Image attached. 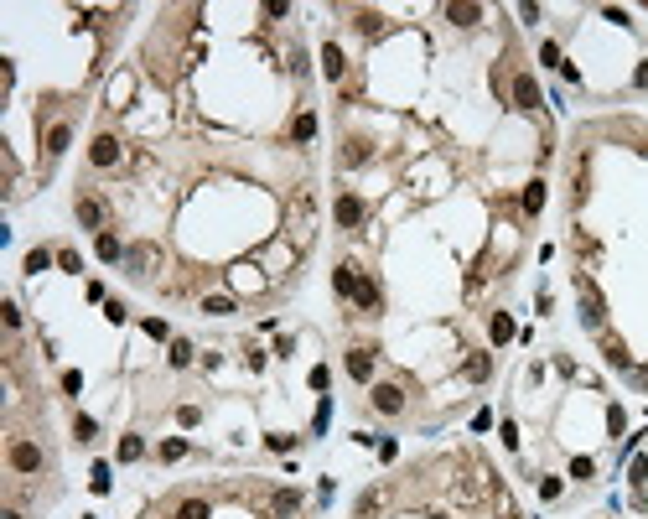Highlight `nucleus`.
Segmentation results:
<instances>
[{"label":"nucleus","instance_id":"obj_1","mask_svg":"<svg viewBox=\"0 0 648 519\" xmlns=\"http://www.w3.org/2000/svg\"><path fill=\"white\" fill-rule=\"evenodd\" d=\"M581 322H586L591 332H602V327H607V307H602L597 286H581Z\"/></svg>","mask_w":648,"mask_h":519},{"label":"nucleus","instance_id":"obj_2","mask_svg":"<svg viewBox=\"0 0 648 519\" xmlns=\"http://www.w3.org/2000/svg\"><path fill=\"white\" fill-rule=\"evenodd\" d=\"M11 468L16 473H42V447L36 442H11Z\"/></svg>","mask_w":648,"mask_h":519},{"label":"nucleus","instance_id":"obj_3","mask_svg":"<svg viewBox=\"0 0 648 519\" xmlns=\"http://www.w3.org/2000/svg\"><path fill=\"white\" fill-rule=\"evenodd\" d=\"M332 218L342 223V229H358V223H363V197H353V192H342L337 203H332Z\"/></svg>","mask_w":648,"mask_h":519},{"label":"nucleus","instance_id":"obj_4","mask_svg":"<svg viewBox=\"0 0 648 519\" xmlns=\"http://www.w3.org/2000/svg\"><path fill=\"white\" fill-rule=\"evenodd\" d=\"M368 400H374V410H384V416H400V410H405V390H400V384H374Z\"/></svg>","mask_w":648,"mask_h":519},{"label":"nucleus","instance_id":"obj_5","mask_svg":"<svg viewBox=\"0 0 648 519\" xmlns=\"http://www.w3.org/2000/svg\"><path fill=\"white\" fill-rule=\"evenodd\" d=\"M156 260H161V249H156V244H130V249H125V265H130L135 275H151Z\"/></svg>","mask_w":648,"mask_h":519},{"label":"nucleus","instance_id":"obj_6","mask_svg":"<svg viewBox=\"0 0 648 519\" xmlns=\"http://www.w3.org/2000/svg\"><path fill=\"white\" fill-rule=\"evenodd\" d=\"M513 104H519V110H529V114H534L539 104H545V99H539V84H534L529 73H519V78H513Z\"/></svg>","mask_w":648,"mask_h":519},{"label":"nucleus","instance_id":"obj_7","mask_svg":"<svg viewBox=\"0 0 648 519\" xmlns=\"http://www.w3.org/2000/svg\"><path fill=\"white\" fill-rule=\"evenodd\" d=\"M73 213H78V223H83V229H99V234H104V203H99V197H78Z\"/></svg>","mask_w":648,"mask_h":519},{"label":"nucleus","instance_id":"obj_8","mask_svg":"<svg viewBox=\"0 0 648 519\" xmlns=\"http://www.w3.org/2000/svg\"><path fill=\"white\" fill-rule=\"evenodd\" d=\"M88 162H94V166H114V162H120V140H114V136H99L94 145H88Z\"/></svg>","mask_w":648,"mask_h":519},{"label":"nucleus","instance_id":"obj_9","mask_svg":"<svg viewBox=\"0 0 648 519\" xmlns=\"http://www.w3.org/2000/svg\"><path fill=\"white\" fill-rule=\"evenodd\" d=\"M348 374L353 379H374V348H348Z\"/></svg>","mask_w":648,"mask_h":519},{"label":"nucleus","instance_id":"obj_10","mask_svg":"<svg viewBox=\"0 0 648 519\" xmlns=\"http://www.w3.org/2000/svg\"><path fill=\"white\" fill-rule=\"evenodd\" d=\"M73 145V125H52L47 130V156H62Z\"/></svg>","mask_w":648,"mask_h":519},{"label":"nucleus","instance_id":"obj_11","mask_svg":"<svg viewBox=\"0 0 648 519\" xmlns=\"http://www.w3.org/2000/svg\"><path fill=\"white\" fill-rule=\"evenodd\" d=\"M446 21H452V26H478L482 6H446Z\"/></svg>","mask_w":648,"mask_h":519},{"label":"nucleus","instance_id":"obj_12","mask_svg":"<svg viewBox=\"0 0 648 519\" xmlns=\"http://www.w3.org/2000/svg\"><path fill=\"white\" fill-rule=\"evenodd\" d=\"M332 286H337V296H358V275H353V265H337Z\"/></svg>","mask_w":648,"mask_h":519},{"label":"nucleus","instance_id":"obj_13","mask_svg":"<svg viewBox=\"0 0 648 519\" xmlns=\"http://www.w3.org/2000/svg\"><path fill=\"white\" fill-rule=\"evenodd\" d=\"M545 182H529V188H524V213H529V218H534V213H545Z\"/></svg>","mask_w":648,"mask_h":519},{"label":"nucleus","instance_id":"obj_14","mask_svg":"<svg viewBox=\"0 0 648 519\" xmlns=\"http://www.w3.org/2000/svg\"><path fill=\"white\" fill-rule=\"evenodd\" d=\"M342 68H348V63H342V52H337L332 42H327V47H322V73L337 84V78H342Z\"/></svg>","mask_w":648,"mask_h":519},{"label":"nucleus","instance_id":"obj_15","mask_svg":"<svg viewBox=\"0 0 648 519\" xmlns=\"http://www.w3.org/2000/svg\"><path fill=\"white\" fill-rule=\"evenodd\" d=\"M461 374H467V379H487V374H493V358H487V353H472L467 364H461Z\"/></svg>","mask_w":648,"mask_h":519},{"label":"nucleus","instance_id":"obj_16","mask_svg":"<svg viewBox=\"0 0 648 519\" xmlns=\"http://www.w3.org/2000/svg\"><path fill=\"white\" fill-rule=\"evenodd\" d=\"M602 353H607V364H612V369H628V364H633V353H628L617 338H607V343H602Z\"/></svg>","mask_w":648,"mask_h":519},{"label":"nucleus","instance_id":"obj_17","mask_svg":"<svg viewBox=\"0 0 648 519\" xmlns=\"http://www.w3.org/2000/svg\"><path fill=\"white\" fill-rule=\"evenodd\" d=\"M99 260H125V244H120V239H114V234H99Z\"/></svg>","mask_w":648,"mask_h":519},{"label":"nucleus","instance_id":"obj_18","mask_svg":"<svg viewBox=\"0 0 648 519\" xmlns=\"http://www.w3.org/2000/svg\"><path fill=\"white\" fill-rule=\"evenodd\" d=\"M177 519H213V509L203 499H187V504H177Z\"/></svg>","mask_w":648,"mask_h":519},{"label":"nucleus","instance_id":"obj_19","mask_svg":"<svg viewBox=\"0 0 648 519\" xmlns=\"http://www.w3.org/2000/svg\"><path fill=\"white\" fill-rule=\"evenodd\" d=\"M301 509V494L296 488H281V494H275V514H296Z\"/></svg>","mask_w":648,"mask_h":519},{"label":"nucleus","instance_id":"obj_20","mask_svg":"<svg viewBox=\"0 0 648 519\" xmlns=\"http://www.w3.org/2000/svg\"><path fill=\"white\" fill-rule=\"evenodd\" d=\"M513 338V317L508 312H493V343H508Z\"/></svg>","mask_w":648,"mask_h":519},{"label":"nucleus","instance_id":"obj_21","mask_svg":"<svg viewBox=\"0 0 648 519\" xmlns=\"http://www.w3.org/2000/svg\"><path fill=\"white\" fill-rule=\"evenodd\" d=\"M166 358H171V369H187V364H192V343H182V338H177Z\"/></svg>","mask_w":648,"mask_h":519},{"label":"nucleus","instance_id":"obj_22","mask_svg":"<svg viewBox=\"0 0 648 519\" xmlns=\"http://www.w3.org/2000/svg\"><path fill=\"white\" fill-rule=\"evenodd\" d=\"M52 265V249H32V255H26V275H42Z\"/></svg>","mask_w":648,"mask_h":519},{"label":"nucleus","instance_id":"obj_23","mask_svg":"<svg viewBox=\"0 0 648 519\" xmlns=\"http://www.w3.org/2000/svg\"><path fill=\"white\" fill-rule=\"evenodd\" d=\"M203 312H208V317H229V312H234V296H208Z\"/></svg>","mask_w":648,"mask_h":519},{"label":"nucleus","instance_id":"obj_24","mask_svg":"<svg viewBox=\"0 0 648 519\" xmlns=\"http://www.w3.org/2000/svg\"><path fill=\"white\" fill-rule=\"evenodd\" d=\"M140 452H145V442H140V436H120V462H135Z\"/></svg>","mask_w":648,"mask_h":519},{"label":"nucleus","instance_id":"obj_25","mask_svg":"<svg viewBox=\"0 0 648 519\" xmlns=\"http://www.w3.org/2000/svg\"><path fill=\"white\" fill-rule=\"evenodd\" d=\"M342 162H348V166L368 162V140H348V151H342Z\"/></svg>","mask_w":648,"mask_h":519},{"label":"nucleus","instance_id":"obj_26","mask_svg":"<svg viewBox=\"0 0 648 519\" xmlns=\"http://www.w3.org/2000/svg\"><path fill=\"white\" fill-rule=\"evenodd\" d=\"M177 457H187V442H182V436H171V442H161V462H177Z\"/></svg>","mask_w":648,"mask_h":519},{"label":"nucleus","instance_id":"obj_27","mask_svg":"<svg viewBox=\"0 0 648 519\" xmlns=\"http://www.w3.org/2000/svg\"><path fill=\"white\" fill-rule=\"evenodd\" d=\"M358 307H368V312L379 307V286L374 281H358Z\"/></svg>","mask_w":648,"mask_h":519},{"label":"nucleus","instance_id":"obj_28","mask_svg":"<svg viewBox=\"0 0 648 519\" xmlns=\"http://www.w3.org/2000/svg\"><path fill=\"white\" fill-rule=\"evenodd\" d=\"M374 514H379V488H368L358 499V519H374Z\"/></svg>","mask_w":648,"mask_h":519},{"label":"nucleus","instance_id":"obj_29","mask_svg":"<svg viewBox=\"0 0 648 519\" xmlns=\"http://www.w3.org/2000/svg\"><path fill=\"white\" fill-rule=\"evenodd\" d=\"M560 478H539V499H545V504H555V499H560Z\"/></svg>","mask_w":648,"mask_h":519},{"label":"nucleus","instance_id":"obj_30","mask_svg":"<svg viewBox=\"0 0 648 519\" xmlns=\"http://www.w3.org/2000/svg\"><path fill=\"white\" fill-rule=\"evenodd\" d=\"M290 136H296V140H311V136H316V114H301V119H296V130H290Z\"/></svg>","mask_w":648,"mask_h":519},{"label":"nucleus","instance_id":"obj_31","mask_svg":"<svg viewBox=\"0 0 648 519\" xmlns=\"http://www.w3.org/2000/svg\"><path fill=\"white\" fill-rule=\"evenodd\" d=\"M591 473H597V462H591V457H571V478H581V483H586Z\"/></svg>","mask_w":648,"mask_h":519},{"label":"nucleus","instance_id":"obj_32","mask_svg":"<svg viewBox=\"0 0 648 519\" xmlns=\"http://www.w3.org/2000/svg\"><path fill=\"white\" fill-rule=\"evenodd\" d=\"M94 431H99V426L88 421V416H78V421H73V436H78V442H94Z\"/></svg>","mask_w":648,"mask_h":519},{"label":"nucleus","instance_id":"obj_33","mask_svg":"<svg viewBox=\"0 0 648 519\" xmlns=\"http://www.w3.org/2000/svg\"><path fill=\"white\" fill-rule=\"evenodd\" d=\"M623 426H628L623 405H612V410H607V431H612V436H623Z\"/></svg>","mask_w":648,"mask_h":519},{"label":"nucleus","instance_id":"obj_34","mask_svg":"<svg viewBox=\"0 0 648 519\" xmlns=\"http://www.w3.org/2000/svg\"><path fill=\"white\" fill-rule=\"evenodd\" d=\"M539 63H545V68H560V47L545 42V47H539Z\"/></svg>","mask_w":648,"mask_h":519},{"label":"nucleus","instance_id":"obj_35","mask_svg":"<svg viewBox=\"0 0 648 519\" xmlns=\"http://www.w3.org/2000/svg\"><path fill=\"white\" fill-rule=\"evenodd\" d=\"M498 436H504V447H508V452L519 447V426H513V421H504V426H498Z\"/></svg>","mask_w":648,"mask_h":519},{"label":"nucleus","instance_id":"obj_36","mask_svg":"<svg viewBox=\"0 0 648 519\" xmlns=\"http://www.w3.org/2000/svg\"><path fill=\"white\" fill-rule=\"evenodd\" d=\"M358 32H368V37L379 32V11H358Z\"/></svg>","mask_w":648,"mask_h":519},{"label":"nucleus","instance_id":"obj_37","mask_svg":"<svg viewBox=\"0 0 648 519\" xmlns=\"http://www.w3.org/2000/svg\"><path fill=\"white\" fill-rule=\"evenodd\" d=\"M145 338H156V343L166 338V322H161V317H145Z\"/></svg>","mask_w":648,"mask_h":519},{"label":"nucleus","instance_id":"obj_38","mask_svg":"<svg viewBox=\"0 0 648 519\" xmlns=\"http://www.w3.org/2000/svg\"><path fill=\"white\" fill-rule=\"evenodd\" d=\"M0 317H6V327H21V307H16V301H6V307H0Z\"/></svg>","mask_w":648,"mask_h":519},{"label":"nucleus","instance_id":"obj_39","mask_svg":"<svg viewBox=\"0 0 648 519\" xmlns=\"http://www.w3.org/2000/svg\"><path fill=\"white\" fill-rule=\"evenodd\" d=\"M62 390L78 395V390H83V374H78V369H68V374H62Z\"/></svg>","mask_w":648,"mask_h":519},{"label":"nucleus","instance_id":"obj_40","mask_svg":"<svg viewBox=\"0 0 648 519\" xmlns=\"http://www.w3.org/2000/svg\"><path fill=\"white\" fill-rule=\"evenodd\" d=\"M94 494H109V468H104V462L94 468Z\"/></svg>","mask_w":648,"mask_h":519},{"label":"nucleus","instance_id":"obj_41","mask_svg":"<svg viewBox=\"0 0 648 519\" xmlns=\"http://www.w3.org/2000/svg\"><path fill=\"white\" fill-rule=\"evenodd\" d=\"M290 447H296V436H285V431L270 436V452H290Z\"/></svg>","mask_w":648,"mask_h":519},{"label":"nucleus","instance_id":"obj_42","mask_svg":"<svg viewBox=\"0 0 648 519\" xmlns=\"http://www.w3.org/2000/svg\"><path fill=\"white\" fill-rule=\"evenodd\" d=\"M264 16L281 21V16H290V6H285V0H270V6H264Z\"/></svg>","mask_w":648,"mask_h":519},{"label":"nucleus","instance_id":"obj_43","mask_svg":"<svg viewBox=\"0 0 648 519\" xmlns=\"http://www.w3.org/2000/svg\"><path fill=\"white\" fill-rule=\"evenodd\" d=\"M327 421H332V400L316 405V431H327Z\"/></svg>","mask_w":648,"mask_h":519},{"label":"nucleus","instance_id":"obj_44","mask_svg":"<svg viewBox=\"0 0 648 519\" xmlns=\"http://www.w3.org/2000/svg\"><path fill=\"white\" fill-rule=\"evenodd\" d=\"M633 84H638V88H648V63H643L638 73H633Z\"/></svg>","mask_w":648,"mask_h":519}]
</instances>
